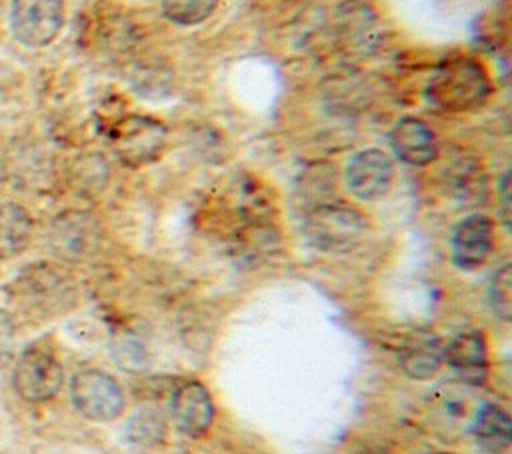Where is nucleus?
Wrapping results in <instances>:
<instances>
[{
    "mask_svg": "<svg viewBox=\"0 0 512 454\" xmlns=\"http://www.w3.org/2000/svg\"><path fill=\"white\" fill-rule=\"evenodd\" d=\"M428 102L444 112L478 108L490 94V78L474 58L454 56L438 64L426 90Z\"/></svg>",
    "mask_w": 512,
    "mask_h": 454,
    "instance_id": "1",
    "label": "nucleus"
},
{
    "mask_svg": "<svg viewBox=\"0 0 512 454\" xmlns=\"http://www.w3.org/2000/svg\"><path fill=\"white\" fill-rule=\"evenodd\" d=\"M14 306L30 316H52L70 306L72 286L64 272L46 262L30 264L6 288Z\"/></svg>",
    "mask_w": 512,
    "mask_h": 454,
    "instance_id": "2",
    "label": "nucleus"
},
{
    "mask_svg": "<svg viewBox=\"0 0 512 454\" xmlns=\"http://www.w3.org/2000/svg\"><path fill=\"white\" fill-rule=\"evenodd\" d=\"M364 232L362 214L346 204H316L304 218L306 240L322 252H348Z\"/></svg>",
    "mask_w": 512,
    "mask_h": 454,
    "instance_id": "3",
    "label": "nucleus"
},
{
    "mask_svg": "<svg viewBox=\"0 0 512 454\" xmlns=\"http://www.w3.org/2000/svg\"><path fill=\"white\" fill-rule=\"evenodd\" d=\"M64 382V368L46 344L28 346L14 364L12 388L26 402H46L54 398Z\"/></svg>",
    "mask_w": 512,
    "mask_h": 454,
    "instance_id": "4",
    "label": "nucleus"
},
{
    "mask_svg": "<svg viewBox=\"0 0 512 454\" xmlns=\"http://www.w3.org/2000/svg\"><path fill=\"white\" fill-rule=\"evenodd\" d=\"M108 140L126 166H142L162 152L166 128L150 116L130 114L108 126Z\"/></svg>",
    "mask_w": 512,
    "mask_h": 454,
    "instance_id": "5",
    "label": "nucleus"
},
{
    "mask_svg": "<svg viewBox=\"0 0 512 454\" xmlns=\"http://www.w3.org/2000/svg\"><path fill=\"white\" fill-rule=\"evenodd\" d=\"M70 400L84 418L94 422L116 420L124 410L120 384L98 368H84L72 376Z\"/></svg>",
    "mask_w": 512,
    "mask_h": 454,
    "instance_id": "6",
    "label": "nucleus"
},
{
    "mask_svg": "<svg viewBox=\"0 0 512 454\" xmlns=\"http://www.w3.org/2000/svg\"><path fill=\"white\" fill-rule=\"evenodd\" d=\"M64 26V0H12V36L28 48H44Z\"/></svg>",
    "mask_w": 512,
    "mask_h": 454,
    "instance_id": "7",
    "label": "nucleus"
},
{
    "mask_svg": "<svg viewBox=\"0 0 512 454\" xmlns=\"http://www.w3.org/2000/svg\"><path fill=\"white\" fill-rule=\"evenodd\" d=\"M100 242L98 222L80 210H66L58 214L48 228V246L54 256L78 262L88 258Z\"/></svg>",
    "mask_w": 512,
    "mask_h": 454,
    "instance_id": "8",
    "label": "nucleus"
},
{
    "mask_svg": "<svg viewBox=\"0 0 512 454\" xmlns=\"http://www.w3.org/2000/svg\"><path fill=\"white\" fill-rule=\"evenodd\" d=\"M394 180V164L390 156L378 148H368L352 156L346 166L348 190L366 202L388 194Z\"/></svg>",
    "mask_w": 512,
    "mask_h": 454,
    "instance_id": "9",
    "label": "nucleus"
},
{
    "mask_svg": "<svg viewBox=\"0 0 512 454\" xmlns=\"http://www.w3.org/2000/svg\"><path fill=\"white\" fill-rule=\"evenodd\" d=\"M492 244V220L484 214H470L462 218L452 232V260L460 270H474L486 262Z\"/></svg>",
    "mask_w": 512,
    "mask_h": 454,
    "instance_id": "10",
    "label": "nucleus"
},
{
    "mask_svg": "<svg viewBox=\"0 0 512 454\" xmlns=\"http://www.w3.org/2000/svg\"><path fill=\"white\" fill-rule=\"evenodd\" d=\"M170 412L176 428L190 436H202L214 420V402L204 384L188 380L180 384L170 400Z\"/></svg>",
    "mask_w": 512,
    "mask_h": 454,
    "instance_id": "11",
    "label": "nucleus"
},
{
    "mask_svg": "<svg viewBox=\"0 0 512 454\" xmlns=\"http://www.w3.org/2000/svg\"><path fill=\"white\" fill-rule=\"evenodd\" d=\"M444 360L460 382L470 386L484 384L488 376V350L484 334L476 330L456 334L450 344L444 346Z\"/></svg>",
    "mask_w": 512,
    "mask_h": 454,
    "instance_id": "12",
    "label": "nucleus"
},
{
    "mask_svg": "<svg viewBox=\"0 0 512 454\" xmlns=\"http://www.w3.org/2000/svg\"><path fill=\"white\" fill-rule=\"evenodd\" d=\"M388 140L394 156L408 166H426L436 158L434 134L418 118H400L392 126Z\"/></svg>",
    "mask_w": 512,
    "mask_h": 454,
    "instance_id": "13",
    "label": "nucleus"
},
{
    "mask_svg": "<svg viewBox=\"0 0 512 454\" xmlns=\"http://www.w3.org/2000/svg\"><path fill=\"white\" fill-rule=\"evenodd\" d=\"M444 362L442 340L426 330H416L404 338L398 350L400 368L416 380L432 378Z\"/></svg>",
    "mask_w": 512,
    "mask_h": 454,
    "instance_id": "14",
    "label": "nucleus"
},
{
    "mask_svg": "<svg viewBox=\"0 0 512 454\" xmlns=\"http://www.w3.org/2000/svg\"><path fill=\"white\" fill-rule=\"evenodd\" d=\"M32 216L16 202H0V260L20 256L32 242Z\"/></svg>",
    "mask_w": 512,
    "mask_h": 454,
    "instance_id": "15",
    "label": "nucleus"
},
{
    "mask_svg": "<svg viewBox=\"0 0 512 454\" xmlns=\"http://www.w3.org/2000/svg\"><path fill=\"white\" fill-rule=\"evenodd\" d=\"M472 434L476 444L488 454H500L510 446L512 424L504 408L496 404H484L472 422Z\"/></svg>",
    "mask_w": 512,
    "mask_h": 454,
    "instance_id": "16",
    "label": "nucleus"
},
{
    "mask_svg": "<svg viewBox=\"0 0 512 454\" xmlns=\"http://www.w3.org/2000/svg\"><path fill=\"white\" fill-rule=\"evenodd\" d=\"M126 436H128L130 444L144 448V450L162 444L166 438L164 414L152 406L138 408L128 420Z\"/></svg>",
    "mask_w": 512,
    "mask_h": 454,
    "instance_id": "17",
    "label": "nucleus"
},
{
    "mask_svg": "<svg viewBox=\"0 0 512 454\" xmlns=\"http://www.w3.org/2000/svg\"><path fill=\"white\" fill-rule=\"evenodd\" d=\"M218 0H162V14L178 26H196L204 22L214 10Z\"/></svg>",
    "mask_w": 512,
    "mask_h": 454,
    "instance_id": "18",
    "label": "nucleus"
},
{
    "mask_svg": "<svg viewBox=\"0 0 512 454\" xmlns=\"http://www.w3.org/2000/svg\"><path fill=\"white\" fill-rule=\"evenodd\" d=\"M486 298L490 304V310L496 318L508 322L512 318V268L510 264L500 266L490 282H488V290H486Z\"/></svg>",
    "mask_w": 512,
    "mask_h": 454,
    "instance_id": "19",
    "label": "nucleus"
},
{
    "mask_svg": "<svg viewBox=\"0 0 512 454\" xmlns=\"http://www.w3.org/2000/svg\"><path fill=\"white\" fill-rule=\"evenodd\" d=\"M16 348V322L14 316L0 308V370H4L14 360Z\"/></svg>",
    "mask_w": 512,
    "mask_h": 454,
    "instance_id": "20",
    "label": "nucleus"
},
{
    "mask_svg": "<svg viewBox=\"0 0 512 454\" xmlns=\"http://www.w3.org/2000/svg\"><path fill=\"white\" fill-rule=\"evenodd\" d=\"M498 202H500V218L506 228H510V218H512V200H510V174L506 172L500 180L498 188Z\"/></svg>",
    "mask_w": 512,
    "mask_h": 454,
    "instance_id": "21",
    "label": "nucleus"
}]
</instances>
